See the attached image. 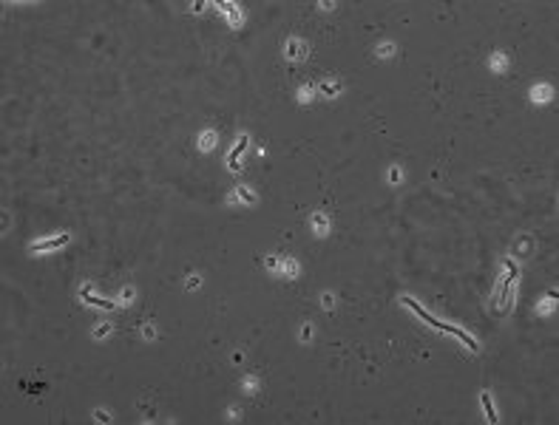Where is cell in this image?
I'll return each mask as SVG.
<instances>
[{
    "instance_id": "6da1fadb",
    "label": "cell",
    "mask_w": 559,
    "mask_h": 425,
    "mask_svg": "<svg viewBox=\"0 0 559 425\" xmlns=\"http://www.w3.org/2000/svg\"><path fill=\"white\" fill-rule=\"evenodd\" d=\"M400 303H403V306H409V309L414 312L417 318H423V321L429 323L432 329H437V332H443V326H446V334H451V337H457L460 343H466L468 349H471V352H477V349H480V343H477V340H474V337H471V334L466 332V329H457V326H451V323L437 321V318H434L432 312H426V309L420 306V303H417V300L411 298V295H403V298H400Z\"/></svg>"
},
{
    "instance_id": "7a4b0ae2",
    "label": "cell",
    "mask_w": 559,
    "mask_h": 425,
    "mask_svg": "<svg viewBox=\"0 0 559 425\" xmlns=\"http://www.w3.org/2000/svg\"><path fill=\"white\" fill-rule=\"evenodd\" d=\"M71 241L69 232H60V235H54V238H40V241H35L29 250L32 253H51V250H60V247H66V244Z\"/></svg>"
},
{
    "instance_id": "3957f363",
    "label": "cell",
    "mask_w": 559,
    "mask_h": 425,
    "mask_svg": "<svg viewBox=\"0 0 559 425\" xmlns=\"http://www.w3.org/2000/svg\"><path fill=\"white\" fill-rule=\"evenodd\" d=\"M247 142H250V136L247 133H241L239 139H236V145H233V150L227 153V170H233V173H239L241 170V162H239V156L247 150Z\"/></svg>"
},
{
    "instance_id": "277c9868",
    "label": "cell",
    "mask_w": 559,
    "mask_h": 425,
    "mask_svg": "<svg viewBox=\"0 0 559 425\" xmlns=\"http://www.w3.org/2000/svg\"><path fill=\"white\" fill-rule=\"evenodd\" d=\"M80 295H82V300H85V303H91V306H100V309H116V303H114V300H108V298H100V295H94V292H91V284H85Z\"/></svg>"
},
{
    "instance_id": "5b68a950",
    "label": "cell",
    "mask_w": 559,
    "mask_h": 425,
    "mask_svg": "<svg viewBox=\"0 0 559 425\" xmlns=\"http://www.w3.org/2000/svg\"><path fill=\"white\" fill-rule=\"evenodd\" d=\"M315 91H318L321 97L332 99V97H338V94L343 91V82H341V80H324V82L318 85V88H315Z\"/></svg>"
},
{
    "instance_id": "8992f818",
    "label": "cell",
    "mask_w": 559,
    "mask_h": 425,
    "mask_svg": "<svg viewBox=\"0 0 559 425\" xmlns=\"http://www.w3.org/2000/svg\"><path fill=\"white\" fill-rule=\"evenodd\" d=\"M531 99H534V102H539V105H542V102H551V99H554V88H551L548 82H539V85H534V88H531Z\"/></svg>"
},
{
    "instance_id": "52a82bcc",
    "label": "cell",
    "mask_w": 559,
    "mask_h": 425,
    "mask_svg": "<svg viewBox=\"0 0 559 425\" xmlns=\"http://www.w3.org/2000/svg\"><path fill=\"white\" fill-rule=\"evenodd\" d=\"M488 68L494 71V74H505V71H508V54H505V51H494L488 57Z\"/></svg>"
},
{
    "instance_id": "ba28073f",
    "label": "cell",
    "mask_w": 559,
    "mask_h": 425,
    "mask_svg": "<svg viewBox=\"0 0 559 425\" xmlns=\"http://www.w3.org/2000/svg\"><path fill=\"white\" fill-rule=\"evenodd\" d=\"M287 57H290V60L307 57V43H301L298 37H290V40H287Z\"/></svg>"
},
{
    "instance_id": "9c48e42d",
    "label": "cell",
    "mask_w": 559,
    "mask_h": 425,
    "mask_svg": "<svg viewBox=\"0 0 559 425\" xmlns=\"http://www.w3.org/2000/svg\"><path fill=\"white\" fill-rule=\"evenodd\" d=\"M278 275L287 278V281H296V278H298V264H296V258H281V269H278Z\"/></svg>"
},
{
    "instance_id": "30bf717a",
    "label": "cell",
    "mask_w": 559,
    "mask_h": 425,
    "mask_svg": "<svg viewBox=\"0 0 559 425\" xmlns=\"http://www.w3.org/2000/svg\"><path fill=\"white\" fill-rule=\"evenodd\" d=\"M480 402H483L485 420H488V423H497V408H494V400H491V391H483V394H480Z\"/></svg>"
},
{
    "instance_id": "8fae6325",
    "label": "cell",
    "mask_w": 559,
    "mask_h": 425,
    "mask_svg": "<svg viewBox=\"0 0 559 425\" xmlns=\"http://www.w3.org/2000/svg\"><path fill=\"white\" fill-rule=\"evenodd\" d=\"M312 232H315L318 238H324V235L330 232V219H327L324 213H315V216H312Z\"/></svg>"
},
{
    "instance_id": "7c38bea8",
    "label": "cell",
    "mask_w": 559,
    "mask_h": 425,
    "mask_svg": "<svg viewBox=\"0 0 559 425\" xmlns=\"http://www.w3.org/2000/svg\"><path fill=\"white\" fill-rule=\"evenodd\" d=\"M222 12L227 14V23L230 26H239L241 23V6H236V3H222Z\"/></svg>"
},
{
    "instance_id": "4fadbf2b",
    "label": "cell",
    "mask_w": 559,
    "mask_h": 425,
    "mask_svg": "<svg viewBox=\"0 0 559 425\" xmlns=\"http://www.w3.org/2000/svg\"><path fill=\"white\" fill-rule=\"evenodd\" d=\"M557 309V292H551V295H545V298L536 303V312L545 318V315H551V312Z\"/></svg>"
},
{
    "instance_id": "5bb4252c",
    "label": "cell",
    "mask_w": 559,
    "mask_h": 425,
    "mask_svg": "<svg viewBox=\"0 0 559 425\" xmlns=\"http://www.w3.org/2000/svg\"><path fill=\"white\" fill-rule=\"evenodd\" d=\"M216 142H219V136H216V131H202V136H199V150H213L216 148Z\"/></svg>"
},
{
    "instance_id": "9a60e30c",
    "label": "cell",
    "mask_w": 559,
    "mask_h": 425,
    "mask_svg": "<svg viewBox=\"0 0 559 425\" xmlns=\"http://www.w3.org/2000/svg\"><path fill=\"white\" fill-rule=\"evenodd\" d=\"M241 391H244V394H256V391H259V377H256V374H244V377H241Z\"/></svg>"
},
{
    "instance_id": "2e32d148",
    "label": "cell",
    "mask_w": 559,
    "mask_h": 425,
    "mask_svg": "<svg viewBox=\"0 0 559 425\" xmlns=\"http://www.w3.org/2000/svg\"><path fill=\"white\" fill-rule=\"evenodd\" d=\"M111 329H114V326H111V323H94V329H91V337H94V340H103V337H108V334H111Z\"/></svg>"
},
{
    "instance_id": "e0dca14e",
    "label": "cell",
    "mask_w": 559,
    "mask_h": 425,
    "mask_svg": "<svg viewBox=\"0 0 559 425\" xmlns=\"http://www.w3.org/2000/svg\"><path fill=\"white\" fill-rule=\"evenodd\" d=\"M375 54H377L380 60L392 57V54H395V43H392V40H383V43H380V46L375 48Z\"/></svg>"
},
{
    "instance_id": "ac0fdd59",
    "label": "cell",
    "mask_w": 559,
    "mask_h": 425,
    "mask_svg": "<svg viewBox=\"0 0 559 425\" xmlns=\"http://www.w3.org/2000/svg\"><path fill=\"white\" fill-rule=\"evenodd\" d=\"M312 97H315V88H312V85H301V88H298V102L309 105L312 102Z\"/></svg>"
},
{
    "instance_id": "d6986e66",
    "label": "cell",
    "mask_w": 559,
    "mask_h": 425,
    "mask_svg": "<svg viewBox=\"0 0 559 425\" xmlns=\"http://www.w3.org/2000/svg\"><path fill=\"white\" fill-rule=\"evenodd\" d=\"M236 196H239V201H244V204H256V193H253L250 187H236Z\"/></svg>"
},
{
    "instance_id": "ffe728a7",
    "label": "cell",
    "mask_w": 559,
    "mask_h": 425,
    "mask_svg": "<svg viewBox=\"0 0 559 425\" xmlns=\"http://www.w3.org/2000/svg\"><path fill=\"white\" fill-rule=\"evenodd\" d=\"M386 182H389V184H400V182H403V170H400L398 164H395V167H389Z\"/></svg>"
},
{
    "instance_id": "44dd1931",
    "label": "cell",
    "mask_w": 559,
    "mask_h": 425,
    "mask_svg": "<svg viewBox=\"0 0 559 425\" xmlns=\"http://www.w3.org/2000/svg\"><path fill=\"white\" fill-rule=\"evenodd\" d=\"M264 266H267L270 272H278V269H281V258H278V255H267V258H264Z\"/></svg>"
},
{
    "instance_id": "7402d4cb",
    "label": "cell",
    "mask_w": 559,
    "mask_h": 425,
    "mask_svg": "<svg viewBox=\"0 0 559 425\" xmlns=\"http://www.w3.org/2000/svg\"><path fill=\"white\" fill-rule=\"evenodd\" d=\"M134 298H137V289H134V287H125L122 292H119V300H122V306H128V303H131Z\"/></svg>"
},
{
    "instance_id": "603a6c76",
    "label": "cell",
    "mask_w": 559,
    "mask_h": 425,
    "mask_svg": "<svg viewBox=\"0 0 559 425\" xmlns=\"http://www.w3.org/2000/svg\"><path fill=\"white\" fill-rule=\"evenodd\" d=\"M142 334H145V340H156V337H159L156 323H145V326H142Z\"/></svg>"
},
{
    "instance_id": "cb8c5ba5",
    "label": "cell",
    "mask_w": 559,
    "mask_h": 425,
    "mask_svg": "<svg viewBox=\"0 0 559 425\" xmlns=\"http://www.w3.org/2000/svg\"><path fill=\"white\" fill-rule=\"evenodd\" d=\"M298 340H301V343H309V340H312V323H304V326H301Z\"/></svg>"
},
{
    "instance_id": "d4e9b609",
    "label": "cell",
    "mask_w": 559,
    "mask_h": 425,
    "mask_svg": "<svg viewBox=\"0 0 559 425\" xmlns=\"http://www.w3.org/2000/svg\"><path fill=\"white\" fill-rule=\"evenodd\" d=\"M94 420H97V423H111V411H105V408H94Z\"/></svg>"
},
{
    "instance_id": "484cf974",
    "label": "cell",
    "mask_w": 559,
    "mask_h": 425,
    "mask_svg": "<svg viewBox=\"0 0 559 425\" xmlns=\"http://www.w3.org/2000/svg\"><path fill=\"white\" fill-rule=\"evenodd\" d=\"M321 306H324V309H332V306H335V295H332V292H324V295H321Z\"/></svg>"
},
{
    "instance_id": "4316f807",
    "label": "cell",
    "mask_w": 559,
    "mask_h": 425,
    "mask_svg": "<svg viewBox=\"0 0 559 425\" xmlns=\"http://www.w3.org/2000/svg\"><path fill=\"white\" fill-rule=\"evenodd\" d=\"M199 284H202V275H196V272L193 275H187V281H185V287L187 289H199Z\"/></svg>"
},
{
    "instance_id": "83f0119b",
    "label": "cell",
    "mask_w": 559,
    "mask_h": 425,
    "mask_svg": "<svg viewBox=\"0 0 559 425\" xmlns=\"http://www.w3.org/2000/svg\"><path fill=\"white\" fill-rule=\"evenodd\" d=\"M239 417H241V411H239V408H227V420H230V423H236Z\"/></svg>"
},
{
    "instance_id": "f1b7e54d",
    "label": "cell",
    "mask_w": 559,
    "mask_h": 425,
    "mask_svg": "<svg viewBox=\"0 0 559 425\" xmlns=\"http://www.w3.org/2000/svg\"><path fill=\"white\" fill-rule=\"evenodd\" d=\"M244 360V352H233V363H241Z\"/></svg>"
}]
</instances>
